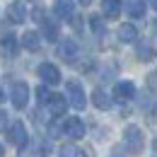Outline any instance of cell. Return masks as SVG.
Instances as JSON below:
<instances>
[{"label": "cell", "mask_w": 157, "mask_h": 157, "mask_svg": "<svg viewBox=\"0 0 157 157\" xmlns=\"http://www.w3.org/2000/svg\"><path fill=\"white\" fill-rule=\"evenodd\" d=\"M123 143H126L131 155H140L143 147H145V136H143V131L138 126H126L123 128Z\"/></svg>", "instance_id": "6da1fadb"}, {"label": "cell", "mask_w": 157, "mask_h": 157, "mask_svg": "<svg viewBox=\"0 0 157 157\" xmlns=\"http://www.w3.org/2000/svg\"><path fill=\"white\" fill-rule=\"evenodd\" d=\"M65 94H68V101L73 109H85L87 104V97H85V90L78 80H68L65 82Z\"/></svg>", "instance_id": "7a4b0ae2"}, {"label": "cell", "mask_w": 157, "mask_h": 157, "mask_svg": "<svg viewBox=\"0 0 157 157\" xmlns=\"http://www.w3.org/2000/svg\"><path fill=\"white\" fill-rule=\"evenodd\" d=\"M10 99H12L15 109H24L27 101H29V87H27V82H15L12 90H10Z\"/></svg>", "instance_id": "3957f363"}, {"label": "cell", "mask_w": 157, "mask_h": 157, "mask_svg": "<svg viewBox=\"0 0 157 157\" xmlns=\"http://www.w3.org/2000/svg\"><path fill=\"white\" fill-rule=\"evenodd\" d=\"M27 126L22 123V121H15L10 128H7V140L15 145V147H22V145H27Z\"/></svg>", "instance_id": "277c9868"}, {"label": "cell", "mask_w": 157, "mask_h": 157, "mask_svg": "<svg viewBox=\"0 0 157 157\" xmlns=\"http://www.w3.org/2000/svg\"><path fill=\"white\" fill-rule=\"evenodd\" d=\"M63 131H65V136H68V138L80 140V138H85V123H82L78 116H70V118H65Z\"/></svg>", "instance_id": "5b68a950"}, {"label": "cell", "mask_w": 157, "mask_h": 157, "mask_svg": "<svg viewBox=\"0 0 157 157\" xmlns=\"http://www.w3.org/2000/svg\"><path fill=\"white\" fill-rule=\"evenodd\" d=\"M39 78L44 80V85H58L60 82V70L53 63H41L39 65Z\"/></svg>", "instance_id": "8992f818"}, {"label": "cell", "mask_w": 157, "mask_h": 157, "mask_svg": "<svg viewBox=\"0 0 157 157\" xmlns=\"http://www.w3.org/2000/svg\"><path fill=\"white\" fill-rule=\"evenodd\" d=\"M7 20L12 22V24H22V22L27 20V7H24L22 0H15V2L7 5Z\"/></svg>", "instance_id": "52a82bcc"}, {"label": "cell", "mask_w": 157, "mask_h": 157, "mask_svg": "<svg viewBox=\"0 0 157 157\" xmlns=\"http://www.w3.org/2000/svg\"><path fill=\"white\" fill-rule=\"evenodd\" d=\"M133 94H136V85H133L131 80L116 82V87H114V99H116V101H128Z\"/></svg>", "instance_id": "ba28073f"}, {"label": "cell", "mask_w": 157, "mask_h": 157, "mask_svg": "<svg viewBox=\"0 0 157 157\" xmlns=\"http://www.w3.org/2000/svg\"><path fill=\"white\" fill-rule=\"evenodd\" d=\"M58 56L65 63H73V60L78 58V44L73 39H65V41H60L58 44Z\"/></svg>", "instance_id": "9c48e42d"}, {"label": "cell", "mask_w": 157, "mask_h": 157, "mask_svg": "<svg viewBox=\"0 0 157 157\" xmlns=\"http://www.w3.org/2000/svg\"><path fill=\"white\" fill-rule=\"evenodd\" d=\"M46 109L51 111V116H63L68 109V99L63 94H51V99L46 101Z\"/></svg>", "instance_id": "30bf717a"}, {"label": "cell", "mask_w": 157, "mask_h": 157, "mask_svg": "<svg viewBox=\"0 0 157 157\" xmlns=\"http://www.w3.org/2000/svg\"><path fill=\"white\" fill-rule=\"evenodd\" d=\"M53 12L58 15L60 20H73L75 17V2L73 0H56Z\"/></svg>", "instance_id": "8fae6325"}, {"label": "cell", "mask_w": 157, "mask_h": 157, "mask_svg": "<svg viewBox=\"0 0 157 157\" xmlns=\"http://www.w3.org/2000/svg\"><path fill=\"white\" fill-rule=\"evenodd\" d=\"M123 10V2L121 0H101V15L109 17V20H116Z\"/></svg>", "instance_id": "7c38bea8"}, {"label": "cell", "mask_w": 157, "mask_h": 157, "mask_svg": "<svg viewBox=\"0 0 157 157\" xmlns=\"http://www.w3.org/2000/svg\"><path fill=\"white\" fill-rule=\"evenodd\" d=\"M123 7H126V12L133 17V20H138V17H143L145 15V0H126L123 2Z\"/></svg>", "instance_id": "4fadbf2b"}, {"label": "cell", "mask_w": 157, "mask_h": 157, "mask_svg": "<svg viewBox=\"0 0 157 157\" xmlns=\"http://www.w3.org/2000/svg\"><path fill=\"white\" fill-rule=\"evenodd\" d=\"M22 46H24L27 51H32V53L39 51V48H41L39 34H36V32H24V34H22Z\"/></svg>", "instance_id": "5bb4252c"}, {"label": "cell", "mask_w": 157, "mask_h": 157, "mask_svg": "<svg viewBox=\"0 0 157 157\" xmlns=\"http://www.w3.org/2000/svg\"><path fill=\"white\" fill-rule=\"evenodd\" d=\"M118 39L123 41V44H133L138 39V29L133 24H121L118 27Z\"/></svg>", "instance_id": "9a60e30c"}, {"label": "cell", "mask_w": 157, "mask_h": 157, "mask_svg": "<svg viewBox=\"0 0 157 157\" xmlns=\"http://www.w3.org/2000/svg\"><path fill=\"white\" fill-rule=\"evenodd\" d=\"M41 29H44V36L48 41H58V24H56V22L44 17V20H41Z\"/></svg>", "instance_id": "2e32d148"}, {"label": "cell", "mask_w": 157, "mask_h": 157, "mask_svg": "<svg viewBox=\"0 0 157 157\" xmlns=\"http://www.w3.org/2000/svg\"><path fill=\"white\" fill-rule=\"evenodd\" d=\"M92 101H94V106H97V109H101V111H106V109L111 106L109 94H106L104 90H94V92H92Z\"/></svg>", "instance_id": "e0dca14e"}, {"label": "cell", "mask_w": 157, "mask_h": 157, "mask_svg": "<svg viewBox=\"0 0 157 157\" xmlns=\"http://www.w3.org/2000/svg\"><path fill=\"white\" fill-rule=\"evenodd\" d=\"M0 48H2V53H7V56H15V53H17V39H15L12 34L2 36V39H0Z\"/></svg>", "instance_id": "ac0fdd59"}, {"label": "cell", "mask_w": 157, "mask_h": 157, "mask_svg": "<svg viewBox=\"0 0 157 157\" xmlns=\"http://www.w3.org/2000/svg\"><path fill=\"white\" fill-rule=\"evenodd\" d=\"M138 58L140 60H152L155 58V51H152L147 44H140V46H138Z\"/></svg>", "instance_id": "d6986e66"}, {"label": "cell", "mask_w": 157, "mask_h": 157, "mask_svg": "<svg viewBox=\"0 0 157 157\" xmlns=\"http://www.w3.org/2000/svg\"><path fill=\"white\" fill-rule=\"evenodd\" d=\"M51 94H53V92H48V90H46V85H44V87H39V90H36V97H39V104H44V106H46V101L51 99Z\"/></svg>", "instance_id": "ffe728a7"}, {"label": "cell", "mask_w": 157, "mask_h": 157, "mask_svg": "<svg viewBox=\"0 0 157 157\" xmlns=\"http://www.w3.org/2000/svg\"><path fill=\"white\" fill-rule=\"evenodd\" d=\"M60 157H80V147H75V145H65V147L60 150Z\"/></svg>", "instance_id": "44dd1931"}, {"label": "cell", "mask_w": 157, "mask_h": 157, "mask_svg": "<svg viewBox=\"0 0 157 157\" xmlns=\"http://www.w3.org/2000/svg\"><path fill=\"white\" fill-rule=\"evenodd\" d=\"M90 24H92V29H94L97 34L104 32V27H101V17H97V15H94V17H90Z\"/></svg>", "instance_id": "7402d4cb"}, {"label": "cell", "mask_w": 157, "mask_h": 157, "mask_svg": "<svg viewBox=\"0 0 157 157\" xmlns=\"http://www.w3.org/2000/svg\"><path fill=\"white\" fill-rule=\"evenodd\" d=\"M0 131H7V114L0 111Z\"/></svg>", "instance_id": "603a6c76"}, {"label": "cell", "mask_w": 157, "mask_h": 157, "mask_svg": "<svg viewBox=\"0 0 157 157\" xmlns=\"http://www.w3.org/2000/svg\"><path fill=\"white\" fill-rule=\"evenodd\" d=\"M147 2H150V5H152V7L157 10V0H147Z\"/></svg>", "instance_id": "cb8c5ba5"}, {"label": "cell", "mask_w": 157, "mask_h": 157, "mask_svg": "<svg viewBox=\"0 0 157 157\" xmlns=\"http://www.w3.org/2000/svg\"><path fill=\"white\" fill-rule=\"evenodd\" d=\"M80 2H82V5H90V2H92V0H80Z\"/></svg>", "instance_id": "d4e9b609"}, {"label": "cell", "mask_w": 157, "mask_h": 157, "mask_svg": "<svg viewBox=\"0 0 157 157\" xmlns=\"http://www.w3.org/2000/svg\"><path fill=\"white\" fill-rule=\"evenodd\" d=\"M2 99H5V92H2V90H0V101H2Z\"/></svg>", "instance_id": "484cf974"}, {"label": "cell", "mask_w": 157, "mask_h": 157, "mask_svg": "<svg viewBox=\"0 0 157 157\" xmlns=\"http://www.w3.org/2000/svg\"><path fill=\"white\" fill-rule=\"evenodd\" d=\"M0 157H2V145H0Z\"/></svg>", "instance_id": "4316f807"}, {"label": "cell", "mask_w": 157, "mask_h": 157, "mask_svg": "<svg viewBox=\"0 0 157 157\" xmlns=\"http://www.w3.org/2000/svg\"><path fill=\"white\" fill-rule=\"evenodd\" d=\"M155 150H157V140H155Z\"/></svg>", "instance_id": "83f0119b"}, {"label": "cell", "mask_w": 157, "mask_h": 157, "mask_svg": "<svg viewBox=\"0 0 157 157\" xmlns=\"http://www.w3.org/2000/svg\"><path fill=\"white\" fill-rule=\"evenodd\" d=\"M32 2H36V0H32Z\"/></svg>", "instance_id": "f1b7e54d"}]
</instances>
